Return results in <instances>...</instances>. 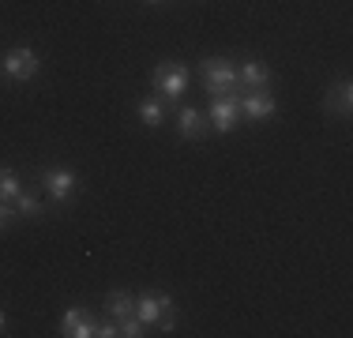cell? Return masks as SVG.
I'll return each instance as SVG.
<instances>
[{
  "instance_id": "1",
  "label": "cell",
  "mask_w": 353,
  "mask_h": 338,
  "mask_svg": "<svg viewBox=\"0 0 353 338\" xmlns=\"http://www.w3.org/2000/svg\"><path fill=\"white\" fill-rule=\"evenodd\" d=\"M136 319L143 327H158V331L170 335L176 327V316H173V297L162 290L154 293H143V297H136Z\"/></svg>"
},
{
  "instance_id": "2",
  "label": "cell",
  "mask_w": 353,
  "mask_h": 338,
  "mask_svg": "<svg viewBox=\"0 0 353 338\" xmlns=\"http://www.w3.org/2000/svg\"><path fill=\"white\" fill-rule=\"evenodd\" d=\"M203 83L211 90V98L233 95L237 90V68H233L225 57H207L203 61Z\"/></svg>"
},
{
  "instance_id": "3",
  "label": "cell",
  "mask_w": 353,
  "mask_h": 338,
  "mask_svg": "<svg viewBox=\"0 0 353 338\" xmlns=\"http://www.w3.org/2000/svg\"><path fill=\"white\" fill-rule=\"evenodd\" d=\"M241 121V98L237 95H222V98H211V113H207V124L214 132H233Z\"/></svg>"
},
{
  "instance_id": "4",
  "label": "cell",
  "mask_w": 353,
  "mask_h": 338,
  "mask_svg": "<svg viewBox=\"0 0 353 338\" xmlns=\"http://www.w3.org/2000/svg\"><path fill=\"white\" fill-rule=\"evenodd\" d=\"M150 83H154V87L162 90L170 101H176L184 90H188V72H184L181 64H158L154 75H150Z\"/></svg>"
},
{
  "instance_id": "5",
  "label": "cell",
  "mask_w": 353,
  "mask_h": 338,
  "mask_svg": "<svg viewBox=\"0 0 353 338\" xmlns=\"http://www.w3.org/2000/svg\"><path fill=\"white\" fill-rule=\"evenodd\" d=\"M38 68H41V61H38L34 49H8L4 53V72L12 75V79H19V83L34 79Z\"/></svg>"
},
{
  "instance_id": "6",
  "label": "cell",
  "mask_w": 353,
  "mask_h": 338,
  "mask_svg": "<svg viewBox=\"0 0 353 338\" xmlns=\"http://www.w3.org/2000/svg\"><path fill=\"white\" fill-rule=\"evenodd\" d=\"M41 184H46V192L57 203H68L75 196V173L72 169H57V166L46 169V173H41Z\"/></svg>"
},
{
  "instance_id": "7",
  "label": "cell",
  "mask_w": 353,
  "mask_h": 338,
  "mask_svg": "<svg viewBox=\"0 0 353 338\" xmlns=\"http://www.w3.org/2000/svg\"><path fill=\"white\" fill-rule=\"evenodd\" d=\"M241 113H245L248 121H267V117L279 113V101L267 95V90H248V95L241 98Z\"/></svg>"
},
{
  "instance_id": "8",
  "label": "cell",
  "mask_w": 353,
  "mask_h": 338,
  "mask_svg": "<svg viewBox=\"0 0 353 338\" xmlns=\"http://www.w3.org/2000/svg\"><path fill=\"white\" fill-rule=\"evenodd\" d=\"M94 331H98V324L87 308H68L61 316V335H68V338H90Z\"/></svg>"
},
{
  "instance_id": "9",
  "label": "cell",
  "mask_w": 353,
  "mask_h": 338,
  "mask_svg": "<svg viewBox=\"0 0 353 338\" xmlns=\"http://www.w3.org/2000/svg\"><path fill=\"white\" fill-rule=\"evenodd\" d=\"M323 109L331 117H350V109H353V83L350 79L334 83V87L323 95Z\"/></svg>"
},
{
  "instance_id": "10",
  "label": "cell",
  "mask_w": 353,
  "mask_h": 338,
  "mask_svg": "<svg viewBox=\"0 0 353 338\" xmlns=\"http://www.w3.org/2000/svg\"><path fill=\"white\" fill-rule=\"evenodd\" d=\"M176 132H181L184 139H203V135L211 132V124H207V117L199 113V109L184 106V109H176Z\"/></svg>"
},
{
  "instance_id": "11",
  "label": "cell",
  "mask_w": 353,
  "mask_h": 338,
  "mask_svg": "<svg viewBox=\"0 0 353 338\" xmlns=\"http://www.w3.org/2000/svg\"><path fill=\"white\" fill-rule=\"evenodd\" d=\"M267 83H271V72H267V64L259 61H248L237 68V87H248V90H263Z\"/></svg>"
},
{
  "instance_id": "12",
  "label": "cell",
  "mask_w": 353,
  "mask_h": 338,
  "mask_svg": "<svg viewBox=\"0 0 353 338\" xmlns=\"http://www.w3.org/2000/svg\"><path fill=\"white\" fill-rule=\"evenodd\" d=\"M105 312H109V319H128V316H136V297L132 293H124V290H113L105 297Z\"/></svg>"
},
{
  "instance_id": "13",
  "label": "cell",
  "mask_w": 353,
  "mask_h": 338,
  "mask_svg": "<svg viewBox=\"0 0 353 338\" xmlns=\"http://www.w3.org/2000/svg\"><path fill=\"white\" fill-rule=\"evenodd\" d=\"M139 117H143V124H147V128H158V124L165 121V101L143 98V101H139Z\"/></svg>"
},
{
  "instance_id": "14",
  "label": "cell",
  "mask_w": 353,
  "mask_h": 338,
  "mask_svg": "<svg viewBox=\"0 0 353 338\" xmlns=\"http://www.w3.org/2000/svg\"><path fill=\"white\" fill-rule=\"evenodd\" d=\"M19 173L15 169H8V166H0V199L4 203H15V196H19Z\"/></svg>"
},
{
  "instance_id": "15",
  "label": "cell",
  "mask_w": 353,
  "mask_h": 338,
  "mask_svg": "<svg viewBox=\"0 0 353 338\" xmlns=\"http://www.w3.org/2000/svg\"><path fill=\"white\" fill-rule=\"evenodd\" d=\"M15 207H19V215H27V218H38L41 215V203L34 196H27V192H19V196H15Z\"/></svg>"
},
{
  "instance_id": "16",
  "label": "cell",
  "mask_w": 353,
  "mask_h": 338,
  "mask_svg": "<svg viewBox=\"0 0 353 338\" xmlns=\"http://www.w3.org/2000/svg\"><path fill=\"white\" fill-rule=\"evenodd\" d=\"M117 327H121V335H124V338H139V335H143V324H139L136 316L121 319V324H117Z\"/></svg>"
},
{
  "instance_id": "17",
  "label": "cell",
  "mask_w": 353,
  "mask_h": 338,
  "mask_svg": "<svg viewBox=\"0 0 353 338\" xmlns=\"http://www.w3.org/2000/svg\"><path fill=\"white\" fill-rule=\"evenodd\" d=\"M15 215H19V210H12V203H4V199H0V230H12Z\"/></svg>"
},
{
  "instance_id": "18",
  "label": "cell",
  "mask_w": 353,
  "mask_h": 338,
  "mask_svg": "<svg viewBox=\"0 0 353 338\" xmlns=\"http://www.w3.org/2000/svg\"><path fill=\"white\" fill-rule=\"evenodd\" d=\"M94 335L98 338H117V335H121V327H117V319H109V324H98Z\"/></svg>"
},
{
  "instance_id": "19",
  "label": "cell",
  "mask_w": 353,
  "mask_h": 338,
  "mask_svg": "<svg viewBox=\"0 0 353 338\" xmlns=\"http://www.w3.org/2000/svg\"><path fill=\"white\" fill-rule=\"evenodd\" d=\"M0 335H4V312H0Z\"/></svg>"
},
{
  "instance_id": "20",
  "label": "cell",
  "mask_w": 353,
  "mask_h": 338,
  "mask_svg": "<svg viewBox=\"0 0 353 338\" xmlns=\"http://www.w3.org/2000/svg\"><path fill=\"white\" fill-rule=\"evenodd\" d=\"M150 4H162V0H150Z\"/></svg>"
}]
</instances>
